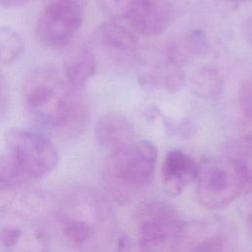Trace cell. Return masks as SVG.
Instances as JSON below:
<instances>
[{"mask_svg":"<svg viewBox=\"0 0 252 252\" xmlns=\"http://www.w3.org/2000/svg\"><path fill=\"white\" fill-rule=\"evenodd\" d=\"M23 99L28 116L44 135L71 141L89 125L90 109L81 91L52 67H37L26 75Z\"/></svg>","mask_w":252,"mask_h":252,"instance_id":"6da1fadb","label":"cell"},{"mask_svg":"<svg viewBox=\"0 0 252 252\" xmlns=\"http://www.w3.org/2000/svg\"><path fill=\"white\" fill-rule=\"evenodd\" d=\"M55 224L68 247L78 252H94L111 236L113 216L103 195L91 187L77 186L60 198Z\"/></svg>","mask_w":252,"mask_h":252,"instance_id":"7a4b0ae2","label":"cell"},{"mask_svg":"<svg viewBox=\"0 0 252 252\" xmlns=\"http://www.w3.org/2000/svg\"><path fill=\"white\" fill-rule=\"evenodd\" d=\"M157 158L156 146L146 140H132L110 151L101 172L107 199L118 205L132 202L150 183Z\"/></svg>","mask_w":252,"mask_h":252,"instance_id":"3957f363","label":"cell"},{"mask_svg":"<svg viewBox=\"0 0 252 252\" xmlns=\"http://www.w3.org/2000/svg\"><path fill=\"white\" fill-rule=\"evenodd\" d=\"M249 168L243 155L235 151L207 161L200 166L196 178V197L199 204L210 210L228 206L242 194Z\"/></svg>","mask_w":252,"mask_h":252,"instance_id":"277c9868","label":"cell"},{"mask_svg":"<svg viewBox=\"0 0 252 252\" xmlns=\"http://www.w3.org/2000/svg\"><path fill=\"white\" fill-rule=\"evenodd\" d=\"M4 144L5 156L22 182L40 179L58 165V151L41 132L9 129L4 135Z\"/></svg>","mask_w":252,"mask_h":252,"instance_id":"5b68a950","label":"cell"},{"mask_svg":"<svg viewBox=\"0 0 252 252\" xmlns=\"http://www.w3.org/2000/svg\"><path fill=\"white\" fill-rule=\"evenodd\" d=\"M234 227L220 218H204L183 222L173 239L174 252H235Z\"/></svg>","mask_w":252,"mask_h":252,"instance_id":"8992f818","label":"cell"},{"mask_svg":"<svg viewBox=\"0 0 252 252\" xmlns=\"http://www.w3.org/2000/svg\"><path fill=\"white\" fill-rule=\"evenodd\" d=\"M87 0H46L36 22L38 39L57 48L67 44L80 30Z\"/></svg>","mask_w":252,"mask_h":252,"instance_id":"52a82bcc","label":"cell"},{"mask_svg":"<svg viewBox=\"0 0 252 252\" xmlns=\"http://www.w3.org/2000/svg\"><path fill=\"white\" fill-rule=\"evenodd\" d=\"M182 223L177 210L164 200H146L135 212L138 239L151 247L173 240Z\"/></svg>","mask_w":252,"mask_h":252,"instance_id":"ba28073f","label":"cell"},{"mask_svg":"<svg viewBox=\"0 0 252 252\" xmlns=\"http://www.w3.org/2000/svg\"><path fill=\"white\" fill-rule=\"evenodd\" d=\"M44 227L30 215L6 211L0 214V252H48Z\"/></svg>","mask_w":252,"mask_h":252,"instance_id":"9c48e42d","label":"cell"},{"mask_svg":"<svg viewBox=\"0 0 252 252\" xmlns=\"http://www.w3.org/2000/svg\"><path fill=\"white\" fill-rule=\"evenodd\" d=\"M137 33L121 21L110 20L99 25L91 37V49L94 54L114 62H122L138 48Z\"/></svg>","mask_w":252,"mask_h":252,"instance_id":"30bf717a","label":"cell"},{"mask_svg":"<svg viewBox=\"0 0 252 252\" xmlns=\"http://www.w3.org/2000/svg\"><path fill=\"white\" fill-rule=\"evenodd\" d=\"M174 18V7L170 0H139L128 17L130 28L147 37L161 34Z\"/></svg>","mask_w":252,"mask_h":252,"instance_id":"8fae6325","label":"cell"},{"mask_svg":"<svg viewBox=\"0 0 252 252\" xmlns=\"http://www.w3.org/2000/svg\"><path fill=\"white\" fill-rule=\"evenodd\" d=\"M199 168V164L189 154L181 150L169 151L164 157L161 168L164 191L168 195L178 196L196 180Z\"/></svg>","mask_w":252,"mask_h":252,"instance_id":"7c38bea8","label":"cell"},{"mask_svg":"<svg viewBox=\"0 0 252 252\" xmlns=\"http://www.w3.org/2000/svg\"><path fill=\"white\" fill-rule=\"evenodd\" d=\"M97 143L110 151L132 141L134 127L123 113L112 111L101 115L94 126Z\"/></svg>","mask_w":252,"mask_h":252,"instance_id":"4fadbf2b","label":"cell"},{"mask_svg":"<svg viewBox=\"0 0 252 252\" xmlns=\"http://www.w3.org/2000/svg\"><path fill=\"white\" fill-rule=\"evenodd\" d=\"M97 68V58L87 46H75L64 56L63 76L74 88L82 91L94 75Z\"/></svg>","mask_w":252,"mask_h":252,"instance_id":"5bb4252c","label":"cell"},{"mask_svg":"<svg viewBox=\"0 0 252 252\" xmlns=\"http://www.w3.org/2000/svg\"><path fill=\"white\" fill-rule=\"evenodd\" d=\"M208 48L207 36L202 30H192L167 44L165 60L181 68L191 59L203 54Z\"/></svg>","mask_w":252,"mask_h":252,"instance_id":"9a60e30c","label":"cell"},{"mask_svg":"<svg viewBox=\"0 0 252 252\" xmlns=\"http://www.w3.org/2000/svg\"><path fill=\"white\" fill-rule=\"evenodd\" d=\"M193 92L203 98H215L223 88L221 73L213 66H205L197 70L191 79Z\"/></svg>","mask_w":252,"mask_h":252,"instance_id":"2e32d148","label":"cell"},{"mask_svg":"<svg viewBox=\"0 0 252 252\" xmlns=\"http://www.w3.org/2000/svg\"><path fill=\"white\" fill-rule=\"evenodd\" d=\"M21 183L6 156H0V211H4L13 203Z\"/></svg>","mask_w":252,"mask_h":252,"instance_id":"e0dca14e","label":"cell"},{"mask_svg":"<svg viewBox=\"0 0 252 252\" xmlns=\"http://www.w3.org/2000/svg\"><path fill=\"white\" fill-rule=\"evenodd\" d=\"M24 48V40L15 30L0 27V64L17 60L23 54Z\"/></svg>","mask_w":252,"mask_h":252,"instance_id":"ac0fdd59","label":"cell"},{"mask_svg":"<svg viewBox=\"0 0 252 252\" xmlns=\"http://www.w3.org/2000/svg\"><path fill=\"white\" fill-rule=\"evenodd\" d=\"M139 0H97L100 9L111 19L127 20Z\"/></svg>","mask_w":252,"mask_h":252,"instance_id":"d6986e66","label":"cell"},{"mask_svg":"<svg viewBox=\"0 0 252 252\" xmlns=\"http://www.w3.org/2000/svg\"><path fill=\"white\" fill-rule=\"evenodd\" d=\"M117 252H155V250L138 238L122 235L117 241Z\"/></svg>","mask_w":252,"mask_h":252,"instance_id":"ffe728a7","label":"cell"},{"mask_svg":"<svg viewBox=\"0 0 252 252\" xmlns=\"http://www.w3.org/2000/svg\"><path fill=\"white\" fill-rule=\"evenodd\" d=\"M239 133L242 143L252 150V106L245 111L241 118Z\"/></svg>","mask_w":252,"mask_h":252,"instance_id":"44dd1931","label":"cell"},{"mask_svg":"<svg viewBox=\"0 0 252 252\" xmlns=\"http://www.w3.org/2000/svg\"><path fill=\"white\" fill-rule=\"evenodd\" d=\"M242 195H243L242 209L252 227V166H250L249 168L248 177H247Z\"/></svg>","mask_w":252,"mask_h":252,"instance_id":"7402d4cb","label":"cell"},{"mask_svg":"<svg viewBox=\"0 0 252 252\" xmlns=\"http://www.w3.org/2000/svg\"><path fill=\"white\" fill-rule=\"evenodd\" d=\"M10 108V96H9V88L7 81L0 71V123H2L8 113Z\"/></svg>","mask_w":252,"mask_h":252,"instance_id":"603a6c76","label":"cell"},{"mask_svg":"<svg viewBox=\"0 0 252 252\" xmlns=\"http://www.w3.org/2000/svg\"><path fill=\"white\" fill-rule=\"evenodd\" d=\"M31 0H0V5L5 8H15L22 6Z\"/></svg>","mask_w":252,"mask_h":252,"instance_id":"cb8c5ba5","label":"cell"},{"mask_svg":"<svg viewBox=\"0 0 252 252\" xmlns=\"http://www.w3.org/2000/svg\"><path fill=\"white\" fill-rule=\"evenodd\" d=\"M245 35L247 37V40L252 46V18H250L245 26Z\"/></svg>","mask_w":252,"mask_h":252,"instance_id":"d4e9b609","label":"cell"},{"mask_svg":"<svg viewBox=\"0 0 252 252\" xmlns=\"http://www.w3.org/2000/svg\"><path fill=\"white\" fill-rule=\"evenodd\" d=\"M227 2H230V3H237V4H240V3H247V2H250L252 0H225Z\"/></svg>","mask_w":252,"mask_h":252,"instance_id":"484cf974","label":"cell"}]
</instances>
